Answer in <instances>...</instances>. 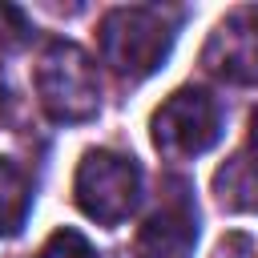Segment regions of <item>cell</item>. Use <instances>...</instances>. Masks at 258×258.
I'll return each mask as SVG.
<instances>
[{
  "label": "cell",
  "mask_w": 258,
  "mask_h": 258,
  "mask_svg": "<svg viewBox=\"0 0 258 258\" xmlns=\"http://www.w3.org/2000/svg\"><path fill=\"white\" fill-rule=\"evenodd\" d=\"M101 60L129 81H141L161 69L173 48V20L161 8H113L97 32Z\"/></svg>",
  "instance_id": "1"
},
{
  "label": "cell",
  "mask_w": 258,
  "mask_h": 258,
  "mask_svg": "<svg viewBox=\"0 0 258 258\" xmlns=\"http://www.w3.org/2000/svg\"><path fill=\"white\" fill-rule=\"evenodd\" d=\"M36 93L52 121H89L101 105V85L89 52L69 40H52L36 60Z\"/></svg>",
  "instance_id": "2"
},
{
  "label": "cell",
  "mask_w": 258,
  "mask_h": 258,
  "mask_svg": "<svg viewBox=\"0 0 258 258\" xmlns=\"http://www.w3.org/2000/svg\"><path fill=\"white\" fill-rule=\"evenodd\" d=\"M73 198L77 206L101 222V226H121L137 198H141V169L133 157L113 153V149H89L77 165L73 177Z\"/></svg>",
  "instance_id": "3"
},
{
  "label": "cell",
  "mask_w": 258,
  "mask_h": 258,
  "mask_svg": "<svg viewBox=\"0 0 258 258\" xmlns=\"http://www.w3.org/2000/svg\"><path fill=\"white\" fill-rule=\"evenodd\" d=\"M222 137V105L206 89H177L153 113V145L173 161L214 149Z\"/></svg>",
  "instance_id": "4"
},
{
  "label": "cell",
  "mask_w": 258,
  "mask_h": 258,
  "mask_svg": "<svg viewBox=\"0 0 258 258\" xmlns=\"http://www.w3.org/2000/svg\"><path fill=\"white\" fill-rule=\"evenodd\" d=\"M198 238V206L185 181H169L161 206L145 218L137 234V258H185Z\"/></svg>",
  "instance_id": "5"
},
{
  "label": "cell",
  "mask_w": 258,
  "mask_h": 258,
  "mask_svg": "<svg viewBox=\"0 0 258 258\" xmlns=\"http://www.w3.org/2000/svg\"><path fill=\"white\" fill-rule=\"evenodd\" d=\"M206 69L234 85H258V12L254 8H242L214 28L206 44Z\"/></svg>",
  "instance_id": "6"
},
{
  "label": "cell",
  "mask_w": 258,
  "mask_h": 258,
  "mask_svg": "<svg viewBox=\"0 0 258 258\" xmlns=\"http://www.w3.org/2000/svg\"><path fill=\"white\" fill-rule=\"evenodd\" d=\"M214 194L230 214H258V161L238 153L214 173Z\"/></svg>",
  "instance_id": "7"
},
{
  "label": "cell",
  "mask_w": 258,
  "mask_h": 258,
  "mask_svg": "<svg viewBox=\"0 0 258 258\" xmlns=\"http://www.w3.org/2000/svg\"><path fill=\"white\" fill-rule=\"evenodd\" d=\"M32 210V185L24 169L8 157H0V234H20Z\"/></svg>",
  "instance_id": "8"
},
{
  "label": "cell",
  "mask_w": 258,
  "mask_h": 258,
  "mask_svg": "<svg viewBox=\"0 0 258 258\" xmlns=\"http://www.w3.org/2000/svg\"><path fill=\"white\" fill-rule=\"evenodd\" d=\"M36 258H97V250L89 246V238L81 234V230H56L44 246H40V254Z\"/></svg>",
  "instance_id": "9"
},
{
  "label": "cell",
  "mask_w": 258,
  "mask_h": 258,
  "mask_svg": "<svg viewBox=\"0 0 258 258\" xmlns=\"http://www.w3.org/2000/svg\"><path fill=\"white\" fill-rule=\"evenodd\" d=\"M250 137H254V149H258V109H254V117H250Z\"/></svg>",
  "instance_id": "10"
}]
</instances>
